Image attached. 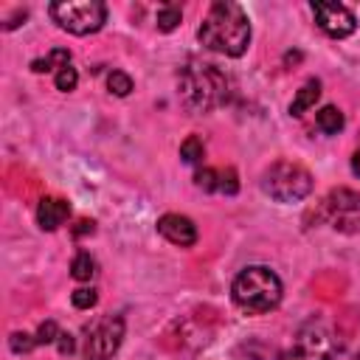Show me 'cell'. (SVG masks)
Returning a JSON list of instances; mask_svg holds the SVG:
<instances>
[{
  "label": "cell",
  "mask_w": 360,
  "mask_h": 360,
  "mask_svg": "<svg viewBox=\"0 0 360 360\" xmlns=\"http://www.w3.org/2000/svg\"><path fill=\"white\" fill-rule=\"evenodd\" d=\"M197 39L202 48L222 56H242L250 45V20L239 3L217 0L197 28Z\"/></svg>",
  "instance_id": "1"
},
{
  "label": "cell",
  "mask_w": 360,
  "mask_h": 360,
  "mask_svg": "<svg viewBox=\"0 0 360 360\" xmlns=\"http://www.w3.org/2000/svg\"><path fill=\"white\" fill-rule=\"evenodd\" d=\"M177 87H180V101L188 112L202 115L228 101V76L211 65V62H186L177 73Z\"/></svg>",
  "instance_id": "2"
},
{
  "label": "cell",
  "mask_w": 360,
  "mask_h": 360,
  "mask_svg": "<svg viewBox=\"0 0 360 360\" xmlns=\"http://www.w3.org/2000/svg\"><path fill=\"white\" fill-rule=\"evenodd\" d=\"M281 278L264 264H250L239 270L231 284V298L245 312H270L281 304Z\"/></svg>",
  "instance_id": "3"
},
{
  "label": "cell",
  "mask_w": 360,
  "mask_h": 360,
  "mask_svg": "<svg viewBox=\"0 0 360 360\" xmlns=\"http://www.w3.org/2000/svg\"><path fill=\"white\" fill-rule=\"evenodd\" d=\"M340 349L335 329L323 318H309L292 335V343L278 354V360H332Z\"/></svg>",
  "instance_id": "4"
},
{
  "label": "cell",
  "mask_w": 360,
  "mask_h": 360,
  "mask_svg": "<svg viewBox=\"0 0 360 360\" xmlns=\"http://www.w3.org/2000/svg\"><path fill=\"white\" fill-rule=\"evenodd\" d=\"M262 191L276 202H298L312 191V174L292 160H276L262 172Z\"/></svg>",
  "instance_id": "5"
},
{
  "label": "cell",
  "mask_w": 360,
  "mask_h": 360,
  "mask_svg": "<svg viewBox=\"0 0 360 360\" xmlns=\"http://www.w3.org/2000/svg\"><path fill=\"white\" fill-rule=\"evenodd\" d=\"M48 14L62 31L73 37L96 34L107 22V6L98 0H59L48 6Z\"/></svg>",
  "instance_id": "6"
},
{
  "label": "cell",
  "mask_w": 360,
  "mask_h": 360,
  "mask_svg": "<svg viewBox=\"0 0 360 360\" xmlns=\"http://www.w3.org/2000/svg\"><path fill=\"white\" fill-rule=\"evenodd\" d=\"M321 217L340 233H360V191L332 188L321 202Z\"/></svg>",
  "instance_id": "7"
},
{
  "label": "cell",
  "mask_w": 360,
  "mask_h": 360,
  "mask_svg": "<svg viewBox=\"0 0 360 360\" xmlns=\"http://www.w3.org/2000/svg\"><path fill=\"white\" fill-rule=\"evenodd\" d=\"M127 332L124 315H104L90 332L84 343V360H112V354L121 349Z\"/></svg>",
  "instance_id": "8"
},
{
  "label": "cell",
  "mask_w": 360,
  "mask_h": 360,
  "mask_svg": "<svg viewBox=\"0 0 360 360\" xmlns=\"http://www.w3.org/2000/svg\"><path fill=\"white\" fill-rule=\"evenodd\" d=\"M312 17L318 22V28L332 37V39H346L349 34H354L357 28V17L352 8H346L343 3H329V0H315L312 6Z\"/></svg>",
  "instance_id": "9"
},
{
  "label": "cell",
  "mask_w": 360,
  "mask_h": 360,
  "mask_svg": "<svg viewBox=\"0 0 360 360\" xmlns=\"http://www.w3.org/2000/svg\"><path fill=\"white\" fill-rule=\"evenodd\" d=\"M158 233L163 239H169L172 245H177V248L197 245V225L183 214H163L158 219Z\"/></svg>",
  "instance_id": "10"
},
{
  "label": "cell",
  "mask_w": 360,
  "mask_h": 360,
  "mask_svg": "<svg viewBox=\"0 0 360 360\" xmlns=\"http://www.w3.org/2000/svg\"><path fill=\"white\" fill-rule=\"evenodd\" d=\"M70 217V205L59 197H42L37 205V225L42 231H56Z\"/></svg>",
  "instance_id": "11"
},
{
  "label": "cell",
  "mask_w": 360,
  "mask_h": 360,
  "mask_svg": "<svg viewBox=\"0 0 360 360\" xmlns=\"http://www.w3.org/2000/svg\"><path fill=\"white\" fill-rule=\"evenodd\" d=\"M321 98V82L318 79H307L301 84V90L295 93V98L290 101V115H304L309 107H315V101Z\"/></svg>",
  "instance_id": "12"
},
{
  "label": "cell",
  "mask_w": 360,
  "mask_h": 360,
  "mask_svg": "<svg viewBox=\"0 0 360 360\" xmlns=\"http://www.w3.org/2000/svg\"><path fill=\"white\" fill-rule=\"evenodd\" d=\"M315 124H318V129H321L323 135H338V132L343 129L346 118H343V112H340L335 104H326V107H321V110H318Z\"/></svg>",
  "instance_id": "13"
},
{
  "label": "cell",
  "mask_w": 360,
  "mask_h": 360,
  "mask_svg": "<svg viewBox=\"0 0 360 360\" xmlns=\"http://www.w3.org/2000/svg\"><path fill=\"white\" fill-rule=\"evenodd\" d=\"M65 65H70V51H68V48H53L48 56L34 59V62H31V70H34V73H48V70H59V68H65Z\"/></svg>",
  "instance_id": "14"
},
{
  "label": "cell",
  "mask_w": 360,
  "mask_h": 360,
  "mask_svg": "<svg viewBox=\"0 0 360 360\" xmlns=\"http://www.w3.org/2000/svg\"><path fill=\"white\" fill-rule=\"evenodd\" d=\"M70 276H73L76 281H90V278L96 276V259H93L87 250H79V253L73 256V262H70Z\"/></svg>",
  "instance_id": "15"
},
{
  "label": "cell",
  "mask_w": 360,
  "mask_h": 360,
  "mask_svg": "<svg viewBox=\"0 0 360 360\" xmlns=\"http://www.w3.org/2000/svg\"><path fill=\"white\" fill-rule=\"evenodd\" d=\"M180 20H183V8L177 3H166V6L158 8V31L169 34V31H174L180 25Z\"/></svg>",
  "instance_id": "16"
},
{
  "label": "cell",
  "mask_w": 360,
  "mask_h": 360,
  "mask_svg": "<svg viewBox=\"0 0 360 360\" xmlns=\"http://www.w3.org/2000/svg\"><path fill=\"white\" fill-rule=\"evenodd\" d=\"M180 158H183V163H191V166L202 163V158H205V146H202V141H200L197 135H188V138L180 143Z\"/></svg>",
  "instance_id": "17"
},
{
  "label": "cell",
  "mask_w": 360,
  "mask_h": 360,
  "mask_svg": "<svg viewBox=\"0 0 360 360\" xmlns=\"http://www.w3.org/2000/svg\"><path fill=\"white\" fill-rule=\"evenodd\" d=\"M107 90L112 93V96H129L132 93V79H129V73H124V70H110L107 73Z\"/></svg>",
  "instance_id": "18"
},
{
  "label": "cell",
  "mask_w": 360,
  "mask_h": 360,
  "mask_svg": "<svg viewBox=\"0 0 360 360\" xmlns=\"http://www.w3.org/2000/svg\"><path fill=\"white\" fill-rule=\"evenodd\" d=\"M53 84H56V90H62V93L76 90V84H79V73H76V68H73V65L59 68V70L53 73Z\"/></svg>",
  "instance_id": "19"
},
{
  "label": "cell",
  "mask_w": 360,
  "mask_h": 360,
  "mask_svg": "<svg viewBox=\"0 0 360 360\" xmlns=\"http://www.w3.org/2000/svg\"><path fill=\"white\" fill-rule=\"evenodd\" d=\"M194 186L202 188V191H217V186H219V172L211 169V166L197 169V172H194Z\"/></svg>",
  "instance_id": "20"
},
{
  "label": "cell",
  "mask_w": 360,
  "mask_h": 360,
  "mask_svg": "<svg viewBox=\"0 0 360 360\" xmlns=\"http://www.w3.org/2000/svg\"><path fill=\"white\" fill-rule=\"evenodd\" d=\"M217 172H219V186H217V191L233 197V194L239 191V174H236V169L225 166V169H217Z\"/></svg>",
  "instance_id": "21"
},
{
  "label": "cell",
  "mask_w": 360,
  "mask_h": 360,
  "mask_svg": "<svg viewBox=\"0 0 360 360\" xmlns=\"http://www.w3.org/2000/svg\"><path fill=\"white\" fill-rule=\"evenodd\" d=\"M8 346H11V352H17V354H28L34 346H39L37 343V335H28V332H14L11 338H8Z\"/></svg>",
  "instance_id": "22"
},
{
  "label": "cell",
  "mask_w": 360,
  "mask_h": 360,
  "mask_svg": "<svg viewBox=\"0 0 360 360\" xmlns=\"http://www.w3.org/2000/svg\"><path fill=\"white\" fill-rule=\"evenodd\" d=\"M70 301H73V307H76V309H90V307H96L98 295H96V290H93V287H79V290H73Z\"/></svg>",
  "instance_id": "23"
},
{
  "label": "cell",
  "mask_w": 360,
  "mask_h": 360,
  "mask_svg": "<svg viewBox=\"0 0 360 360\" xmlns=\"http://www.w3.org/2000/svg\"><path fill=\"white\" fill-rule=\"evenodd\" d=\"M56 338H59V326H56L53 321H42L39 329H37V343H39V346L56 343Z\"/></svg>",
  "instance_id": "24"
},
{
  "label": "cell",
  "mask_w": 360,
  "mask_h": 360,
  "mask_svg": "<svg viewBox=\"0 0 360 360\" xmlns=\"http://www.w3.org/2000/svg\"><path fill=\"white\" fill-rule=\"evenodd\" d=\"M56 349H59V354H70V352L76 349L73 335H70V332H59V338H56Z\"/></svg>",
  "instance_id": "25"
},
{
  "label": "cell",
  "mask_w": 360,
  "mask_h": 360,
  "mask_svg": "<svg viewBox=\"0 0 360 360\" xmlns=\"http://www.w3.org/2000/svg\"><path fill=\"white\" fill-rule=\"evenodd\" d=\"M96 231V222L93 219H82L76 228H73V236H84V233H93Z\"/></svg>",
  "instance_id": "26"
},
{
  "label": "cell",
  "mask_w": 360,
  "mask_h": 360,
  "mask_svg": "<svg viewBox=\"0 0 360 360\" xmlns=\"http://www.w3.org/2000/svg\"><path fill=\"white\" fill-rule=\"evenodd\" d=\"M25 17H28V11H25V8H17V11H14V17H11L3 28H6V31H11V28H17V25H20V20H25Z\"/></svg>",
  "instance_id": "27"
},
{
  "label": "cell",
  "mask_w": 360,
  "mask_h": 360,
  "mask_svg": "<svg viewBox=\"0 0 360 360\" xmlns=\"http://www.w3.org/2000/svg\"><path fill=\"white\" fill-rule=\"evenodd\" d=\"M352 172H354V174L360 177V149H357V152L352 155Z\"/></svg>",
  "instance_id": "28"
}]
</instances>
